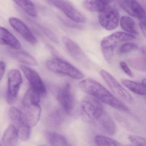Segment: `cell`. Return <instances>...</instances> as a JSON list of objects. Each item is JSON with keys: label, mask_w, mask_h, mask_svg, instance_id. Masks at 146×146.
I'll list each match as a JSON object with an SVG mask.
<instances>
[{"label": "cell", "mask_w": 146, "mask_h": 146, "mask_svg": "<svg viewBox=\"0 0 146 146\" xmlns=\"http://www.w3.org/2000/svg\"><path fill=\"white\" fill-rule=\"evenodd\" d=\"M45 136L51 146H68V143L64 137L53 131H47Z\"/></svg>", "instance_id": "19"}, {"label": "cell", "mask_w": 146, "mask_h": 146, "mask_svg": "<svg viewBox=\"0 0 146 146\" xmlns=\"http://www.w3.org/2000/svg\"><path fill=\"white\" fill-rule=\"evenodd\" d=\"M99 120H100V123L106 133L110 135H113L115 133L116 125L109 115L104 113Z\"/></svg>", "instance_id": "22"}, {"label": "cell", "mask_w": 146, "mask_h": 146, "mask_svg": "<svg viewBox=\"0 0 146 146\" xmlns=\"http://www.w3.org/2000/svg\"><path fill=\"white\" fill-rule=\"evenodd\" d=\"M81 108L84 114L91 120H99L104 113L103 106L100 101L91 96L82 102Z\"/></svg>", "instance_id": "9"}, {"label": "cell", "mask_w": 146, "mask_h": 146, "mask_svg": "<svg viewBox=\"0 0 146 146\" xmlns=\"http://www.w3.org/2000/svg\"><path fill=\"white\" fill-rule=\"evenodd\" d=\"M40 96L30 88L25 94L23 100V111L31 127L38 123L40 117L41 108L40 105Z\"/></svg>", "instance_id": "2"}, {"label": "cell", "mask_w": 146, "mask_h": 146, "mask_svg": "<svg viewBox=\"0 0 146 146\" xmlns=\"http://www.w3.org/2000/svg\"><path fill=\"white\" fill-rule=\"evenodd\" d=\"M63 120V114L60 111L55 112L49 116V123L54 126L59 125Z\"/></svg>", "instance_id": "27"}, {"label": "cell", "mask_w": 146, "mask_h": 146, "mask_svg": "<svg viewBox=\"0 0 146 146\" xmlns=\"http://www.w3.org/2000/svg\"><path fill=\"white\" fill-rule=\"evenodd\" d=\"M139 26L144 36H146V23L145 20H141L139 23Z\"/></svg>", "instance_id": "32"}, {"label": "cell", "mask_w": 146, "mask_h": 146, "mask_svg": "<svg viewBox=\"0 0 146 146\" xmlns=\"http://www.w3.org/2000/svg\"><path fill=\"white\" fill-rule=\"evenodd\" d=\"M130 141L132 146H146V140L144 138L136 135H131L129 137Z\"/></svg>", "instance_id": "29"}, {"label": "cell", "mask_w": 146, "mask_h": 146, "mask_svg": "<svg viewBox=\"0 0 146 146\" xmlns=\"http://www.w3.org/2000/svg\"><path fill=\"white\" fill-rule=\"evenodd\" d=\"M49 2L63 12L66 17L72 21L77 23H83L86 21L85 16L69 1H52Z\"/></svg>", "instance_id": "10"}, {"label": "cell", "mask_w": 146, "mask_h": 146, "mask_svg": "<svg viewBox=\"0 0 146 146\" xmlns=\"http://www.w3.org/2000/svg\"><path fill=\"white\" fill-rule=\"evenodd\" d=\"M0 43L9 46L11 48L18 50L21 48V43L17 38L8 30L0 27Z\"/></svg>", "instance_id": "16"}, {"label": "cell", "mask_w": 146, "mask_h": 146, "mask_svg": "<svg viewBox=\"0 0 146 146\" xmlns=\"http://www.w3.org/2000/svg\"><path fill=\"white\" fill-rule=\"evenodd\" d=\"M120 7L130 16L141 20L145 19V11L141 5L135 1H120Z\"/></svg>", "instance_id": "14"}, {"label": "cell", "mask_w": 146, "mask_h": 146, "mask_svg": "<svg viewBox=\"0 0 146 146\" xmlns=\"http://www.w3.org/2000/svg\"><path fill=\"white\" fill-rule=\"evenodd\" d=\"M100 74L111 90L117 96L129 103L134 102V99L129 93L109 72L106 70H102L100 71Z\"/></svg>", "instance_id": "6"}, {"label": "cell", "mask_w": 146, "mask_h": 146, "mask_svg": "<svg viewBox=\"0 0 146 146\" xmlns=\"http://www.w3.org/2000/svg\"><path fill=\"white\" fill-rule=\"evenodd\" d=\"M135 39V36L133 35L121 31L114 32L105 37L101 43L102 51L105 59L108 62H111L115 49L119 44Z\"/></svg>", "instance_id": "3"}, {"label": "cell", "mask_w": 146, "mask_h": 146, "mask_svg": "<svg viewBox=\"0 0 146 146\" xmlns=\"http://www.w3.org/2000/svg\"><path fill=\"white\" fill-rule=\"evenodd\" d=\"M47 67L50 71L60 75L66 76L75 79H82L84 75L82 71L69 62L58 58L48 60Z\"/></svg>", "instance_id": "4"}, {"label": "cell", "mask_w": 146, "mask_h": 146, "mask_svg": "<svg viewBox=\"0 0 146 146\" xmlns=\"http://www.w3.org/2000/svg\"><path fill=\"white\" fill-rule=\"evenodd\" d=\"M6 67V65L4 61H0V81H1L4 77Z\"/></svg>", "instance_id": "31"}, {"label": "cell", "mask_w": 146, "mask_h": 146, "mask_svg": "<svg viewBox=\"0 0 146 146\" xmlns=\"http://www.w3.org/2000/svg\"><path fill=\"white\" fill-rule=\"evenodd\" d=\"M0 146H1V144H0Z\"/></svg>", "instance_id": "33"}, {"label": "cell", "mask_w": 146, "mask_h": 146, "mask_svg": "<svg viewBox=\"0 0 146 146\" xmlns=\"http://www.w3.org/2000/svg\"><path fill=\"white\" fill-rule=\"evenodd\" d=\"M20 68L29 82L31 88L40 96L45 95L46 93V87L38 73L26 66L21 65Z\"/></svg>", "instance_id": "11"}, {"label": "cell", "mask_w": 146, "mask_h": 146, "mask_svg": "<svg viewBox=\"0 0 146 146\" xmlns=\"http://www.w3.org/2000/svg\"><path fill=\"white\" fill-rule=\"evenodd\" d=\"M10 119L17 130L19 138L23 141L29 140L31 135V127L23 112L12 107L9 110Z\"/></svg>", "instance_id": "5"}, {"label": "cell", "mask_w": 146, "mask_h": 146, "mask_svg": "<svg viewBox=\"0 0 146 146\" xmlns=\"http://www.w3.org/2000/svg\"><path fill=\"white\" fill-rule=\"evenodd\" d=\"M81 90L90 96L119 111H128V108L106 88L91 78L83 79L78 84Z\"/></svg>", "instance_id": "1"}, {"label": "cell", "mask_w": 146, "mask_h": 146, "mask_svg": "<svg viewBox=\"0 0 146 146\" xmlns=\"http://www.w3.org/2000/svg\"><path fill=\"white\" fill-rule=\"evenodd\" d=\"M9 22L13 29L28 42L33 45L37 43V40L34 34L22 20L17 18L11 17L9 19Z\"/></svg>", "instance_id": "15"}, {"label": "cell", "mask_w": 146, "mask_h": 146, "mask_svg": "<svg viewBox=\"0 0 146 146\" xmlns=\"http://www.w3.org/2000/svg\"><path fill=\"white\" fill-rule=\"evenodd\" d=\"M120 25L122 29L130 35H137L138 32L136 29L135 21L130 17L123 16L120 19Z\"/></svg>", "instance_id": "21"}, {"label": "cell", "mask_w": 146, "mask_h": 146, "mask_svg": "<svg viewBox=\"0 0 146 146\" xmlns=\"http://www.w3.org/2000/svg\"><path fill=\"white\" fill-rule=\"evenodd\" d=\"M119 65L122 70L124 72L125 74H126L127 76L130 77L133 76V73L131 72V70L129 68L127 64L124 61H121L119 63Z\"/></svg>", "instance_id": "30"}, {"label": "cell", "mask_w": 146, "mask_h": 146, "mask_svg": "<svg viewBox=\"0 0 146 146\" xmlns=\"http://www.w3.org/2000/svg\"><path fill=\"white\" fill-rule=\"evenodd\" d=\"M98 17L100 25L107 30H113L118 25L119 13L117 8L111 4L99 13Z\"/></svg>", "instance_id": "7"}, {"label": "cell", "mask_w": 146, "mask_h": 146, "mask_svg": "<svg viewBox=\"0 0 146 146\" xmlns=\"http://www.w3.org/2000/svg\"><path fill=\"white\" fill-rule=\"evenodd\" d=\"M95 142L98 146H132L124 145L116 140L106 136L98 135L94 138Z\"/></svg>", "instance_id": "25"}, {"label": "cell", "mask_w": 146, "mask_h": 146, "mask_svg": "<svg viewBox=\"0 0 146 146\" xmlns=\"http://www.w3.org/2000/svg\"><path fill=\"white\" fill-rule=\"evenodd\" d=\"M138 47V45L136 43L128 42H125L120 46L118 53L119 54H125L137 49Z\"/></svg>", "instance_id": "26"}, {"label": "cell", "mask_w": 146, "mask_h": 146, "mask_svg": "<svg viewBox=\"0 0 146 146\" xmlns=\"http://www.w3.org/2000/svg\"><path fill=\"white\" fill-rule=\"evenodd\" d=\"M110 4L107 1H84L83 6L85 10L91 12L100 13Z\"/></svg>", "instance_id": "18"}, {"label": "cell", "mask_w": 146, "mask_h": 146, "mask_svg": "<svg viewBox=\"0 0 146 146\" xmlns=\"http://www.w3.org/2000/svg\"><path fill=\"white\" fill-rule=\"evenodd\" d=\"M23 82V77L19 70L12 69L9 71L7 92V100L8 104L12 105L15 102Z\"/></svg>", "instance_id": "8"}, {"label": "cell", "mask_w": 146, "mask_h": 146, "mask_svg": "<svg viewBox=\"0 0 146 146\" xmlns=\"http://www.w3.org/2000/svg\"><path fill=\"white\" fill-rule=\"evenodd\" d=\"M13 57L19 61L26 64L36 66L38 64L36 60L31 54L23 51L12 52Z\"/></svg>", "instance_id": "23"}, {"label": "cell", "mask_w": 146, "mask_h": 146, "mask_svg": "<svg viewBox=\"0 0 146 146\" xmlns=\"http://www.w3.org/2000/svg\"><path fill=\"white\" fill-rule=\"evenodd\" d=\"M19 138L17 130L13 124L6 129L2 137V142L5 146H16Z\"/></svg>", "instance_id": "17"}, {"label": "cell", "mask_w": 146, "mask_h": 146, "mask_svg": "<svg viewBox=\"0 0 146 146\" xmlns=\"http://www.w3.org/2000/svg\"><path fill=\"white\" fill-rule=\"evenodd\" d=\"M62 41L67 52L72 58L84 65H88V56L76 42L66 36L62 37Z\"/></svg>", "instance_id": "12"}, {"label": "cell", "mask_w": 146, "mask_h": 146, "mask_svg": "<svg viewBox=\"0 0 146 146\" xmlns=\"http://www.w3.org/2000/svg\"><path fill=\"white\" fill-rule=\"evenodd\" d=\"M121 82L125 87L135 94L142 96L146 94V86L141 83L126 79H122Z\"/></svg>", "instance_id": "20"}, {"label": "cell", "mask_w": 146, "mask_h": 146, "mask_svg": "<svg viewBox=\"0 0 146 146\" xmlns=\"http://www.w3.org/2000/svg\"><path fill=\"white\" fill-rule=\"evenodd\" d=\"M131 65H132V67L138 69L139 70H141L145 71V59L142 58H138L131 59L130 61Z\"/></svg>", "instance_id": "28"}, {"label": "cell", "mask_w": 146, "mask_h": 146, "mask_svg": "<svg viewBox=\"0 0 146 146\" xmlns=\"http://www.w3.org/2000/svg\"><path fill=\"white\" fill-rule=\"evenodd\" d=\"M57 99L65 113L69 114L72 111L74 105L71 85L70 83H66L60 89L57 94Z\"/></svg>", "instance_id": "13"}, {"label": "cell", "mask_w": 146, "mask_h": 146, "mask_svg": "<svg viewBox=\"0 0 146 146\" xmlns=\"http://www.w3.org/2000/svg\"><path fill=\"white\" fill-rule=\"evenodd\" d=\"M14 2L29 16L32 17H36L37 16V11L35 5L32 1L17 0L14 1Z\"/></svg>", "instance_id": "24"}]
</instances>
